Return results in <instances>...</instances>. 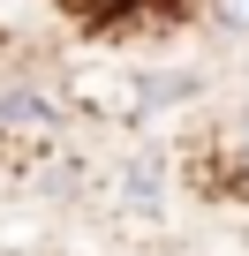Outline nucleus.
Instances as JSON below:
<instances>
[{
  "instance_id": "2",
  "label": "nucleus",
  "mask_w": 249,
  "mask_h": 256,
  "mask_svg": "<svg viewBox=\"0 0 249 256\" xmlns=\"http://www.w3.org/2000/svg\"><path fill=\"white\" fill-rule=\"evenodd\" d=\"M241 151H249V120H241Z\"/></svg>"
},
{
  "instance_id": "1",
  "label": "nucleus",
  "mask_w": 249,
  "mask_h": 256,
  "mask_svg": "<svg viewBox=\"0 0 249 256\" xmlns=\"http://www.w3.org/2000/svg\"><path fill=\"white\" fill-rule=\"evenodd\" d=\"M211 16H219L226 30H249V0H211Z\"/></svg>"
}]
</instances>
